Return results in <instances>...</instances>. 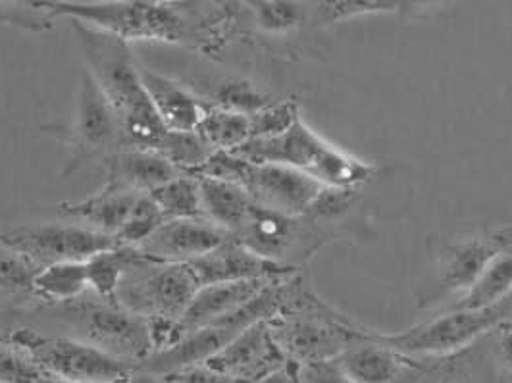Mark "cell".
Segmentation results:
<instances>
[{"label": "cell", "instance_id": "obj_1", "mask_svg": "<svg viewBox=\"0 0 512 383\" xmlns=\"http://www.w3.org/2000/svg\"><path fill=\"white\" fill-rule=\"evenodd\" d=\"M72 29L87 62L85 70L97 81L116 114L122 149L154 151L168 129L154 112L141 79V64L129 43L81 22H72Z\"/></svg>", "mask_w": 512, "mask_h": 383}, {"label": "cell", "instance_id": "obj_2", "mask_svg": "<svg viewBox=\"0 0 512 383\" xmlns=\"http://www.w3.org/2000/svg\"><path fill=\"white\" fill-rule=\"evenodd\" d=\"M27 326L91 345L110 357L137 368L153 355L151 324L129 312L116 299H106L91 289L60 305H39L20 314Z\"/></svg>", "mask_w": 512, "mask_h": 383}, {"label": "cell", "instance_id": "obj_3", "mask_svg": "<svg viewBox=\"0 0 512 383\" xmlns=\"http://www.w3.org/2000/svg\"><path fill=\"white\" fill-rule=\"evenodd\" d=\"M231 153L256 164H280L299 170L316 179L322 187L333 189L360 191L378 172L374 164L324 141L303 120L278 137L249 139Z\"/></svg>", "mask_w": 512, "mask_h": 383}, {"label": "cell", "instance_id": "obj_4", "mask_svg": "<svg viewBox=\"0 0 512 383\" xmlns=\"http://www.w3.org/2000/svg\"><path fill=\"white\" fill-rule=\"evenodd\" d=\"M54 18H70L101 29L122 41H162L187 45L191 41L189 2L158 0H45Z\"/></svg>", "mask_w": 512, "mask_h": 383}, {"label": "cell", "instance_id": "obj_5", "mask_svg": "<svg viewBox=\"0 0 512 383\" xmlns=\"http://www.w3.org/2000/svg\"><path fill=\"white\" fill-rule=\"evenodd\" d=\"M6 330L10 343L45 378L79 383H118L135 372L133 364L64 335L41 332L27 324H8Z\"/></svg>", "mask_w": 512, "mask_h": 383}, {"label": "cell", "instance_id": "obj_6", "mask_svg": "<svg viewBox=\"0 0 512 383\" xmlns=\"http://www.w3.org/2000/svg\"><path fill=\"white\" fill-rule=\"evenodd\" d=\"M191 176L231 181L245 189L256 208L285 216L307 214L322 191L316 179L299 170L280 164H256L233 153L212 154Z\"/></svg>", "mask_w": 512, "mask_h": 383}, {"label": "cell", "instance_id": "obj_7", "mask_svg": "<svg viewBox=\"0 0 512 383\" xmlns=\"http://www.w3.org/2000/svg\"><path fill=\"white\" fill-rule=\"evenodd\" d=\"M507 322H512V293L503 303L486 310L447 308L405 332L374 330V337L405 357H443L476 343Z\"/></svg>", "mask_w": 512, "mask_h": 383}, {"label": "cell", "instance_id": "obj_8", "mask_svg": "<svg viewBox=\"0 0 512 383\" xmlns=\"http://www.w3.org/2000/svg\"><path fill=\"white\" fill-rule=\"evenodd\" d=\"M337 235V228L320 224L307 214L285 216L253 206L231 237L251 253L278 266L307 270L308 260Z\"/></svg>", "mask_w": 512, "mask_h": 383}, {"label": "cell", "instance_id": "obj_9", "mask_svg": "<svg viewBox=\"0 0 512 383\" xmlns=\"http://www.w3.org/2000/svg\"><path fill=\"white\" fill-rule=\"evenodd\" d=\"M197 291L199 283L187 264H166L145 256L120 281L114 299L147 322L178 324Z\"/></svg>", "mask_w": 512, "mask_h": 383}, {"label": "cell", "instance_id": "obj_10", "mask_svg": "<svg viewBox=\"0 0 512 383\" xmlns=\"http://www.w3.org/2000/svg\"><path fill=\"white\" fill-rule=\"evenodd\" d=\"M268 328L283 357L295 366L335 360L353 339L368 332L330 303L303 314L276 316L268 320Z\"/></svg>", "mask_w": 512, "mask_h": 383}, {"label": "cell", "instance_id": "obj_11", "mask_svg": "<svg viewBox=\"0 0 512 383\" xmlns=\"http://www.w3.org/2000/svg\"><path fill=\"white\" fill-rule=\"evenodd\" d=\"M0 241L16 253L26 256L39 270L62 262H87L103 251L118 247L114 237L68 220L0 230Z\"/></svg>", "mask_w": 512, "mask_h": 383}, {"label": "cell", "instance_id": "obj_12", "mask_svg": "<svg viewBox=\"0 0 512 383\" xmlns=\"http://www.w3.org/2000/svg\"><path fill=\"white\" fill-rule=\"evenodd\" d=\"M70 149L72 154L64 168L66 178L83 166L104 160L122 149V133L116 114L87 70L81 72L79 79L76 124L70 137Z\"/></svg>", "mask_w": 512, "mask_h": 383}, {"label": "cell", "instance_id": "obj_13", "mask_svg": "<svg viewBox=\"0 0 512 383\" xmlns=\"http://www.w3.org/2000/svg\"><path fill=\"white\" fill-rule=\"evenodd\" d=\"M287 364V358L283 357L270 333L268 322H258L239 333L218 355L206 362L208 368L233 383H260Z\"/></svg>", "mask_w": 512, "mask_h": 383}, {"label": "cell", "instance_id": "obj_14", "mask_svg": "<svg viewBox=\"0 0 512 383\" xmlns=\"http://www.w3.org/2000/svg\"><path fill=\"white\" fill-rule=\"evenodd\" d=\"M493 332L457 353L443 357H409L405 383H499Z\"/></svg>", "mask_w": 512, "mask_h": 383}, {"label": "cell", "instance_id": "obj_15", "mask_svg": "<svg viewBox=\"0 0 512 383\" xmlns=\"http://www.w3.org/2000/svg\"><path fill=\"white\" fill-rule=\"evenodd\" d=\"M231 235L205 218L166 220L137 249L156 262L187 264L228 241Z\"/></svg>", "mask_w": 512, "mask_h": 383}, {"label": "cell", "instance_id": "obj_16", "mask_svg": "<svg viewBox=\"0 0 512 383\" xmlns=\"http://www.w3.org/2000/svg\"><path fill=\"white\" fill-rule=\"evenodd\" d=\"M199 287L231 281L278 280L299 270L278 266L262 256L251 253L233 237L214 251L187 262Z\"/></svg>", "mask_w": 512, "mask_h": 383}, {"label": "cell", "instance_id": "obj_17", "mask_svg": "<svg viewBox=\"0 0 512 383\" xmlns=\"http://www.w3.org/2000/svg\"><path fill=\"white\" fill-rule=\"evenodd\" d=\"M503 249L505 247L497 237V233L470 235L449 243L439 260V272H437L439 293L459 295V297L464 295L472 287V283L478 280V276L484 272L489 260Z\"/></svg>", "mask_w": 512, "mask_h": 383}, {"label": "cell", "instance_id": "obj_18", "mask_svg": "<svg viewBox=\"0 0 512 383\" xmlns=\"http://www.w3.org/2000/svg\"><path fill=\"white\" fill-rule=\"evenodd\" d=\"M270 281L272 280L231 281L199 287L191 305L174 328V343H178L185 335L208 328L218 320L230 316L235 310L245 307Z\"/></svg>", "mask_w": 512, "mask_h": 383}, {"label": "cell", "instance_id": "obj_19", "mask_svg": "<svg viewBox=\"0 0 512 383\" xmlns=\"http://www.w3.org/2000/svg\"><path fill=\"white\" fill-rule=\"evenodd\" d=\"M335 362L353 383H405L409 374V357L382 345L372 328L353 339Z\"/></svg>", "mask_w": 512, "mask_h": 383}, {"label": "cell", "instance_id": "obj_20", "mask_svg": "<svg viewBox=\"0 0 512 383\" xmlns=\"http://www.w3.org/2000/svg\"><path fill=\"white\" fill-rule=\"evenodd\" d=\"M103 162L106 187L137 195H149L160 185L185 174L164 156L143 149H122L106 156Z\"/></svg>", "mask_w": 512, "mask_h": 383}, {"label": "cell", "instance_id": "obj_21", "mask_svg": "<svg viewBox=\"0 0 512 383\" xmlns=\"http://www.w3.org/2000/svg\"><path fill=\"white\" fill-rule=\"evenodd\" d=\"M141 79L153 103L154 112L158 114L164 128L168 131L197 129L208 103L193 89L185 87L176 79L153 72L147 66H141Z\"/></svg>", "mask_w": 512, "mask_h": 383}, {"label": "cell", "instance_id": "obj_22", "mask_svg": "<svg viewBox=\"0 0 512 383\" xmlns=\"http://www.w3.org/2000/svg\"><path fill=\"white\" fill-rule=\"evenodd\" d=\"M139 197L141 195L137 193L118 191L104 185L95 195L76 203L54 205V210L60 220L74 222L108 237H116L128 222L129 214L133 206L137 205Z\"/></svg>", "mask_w": 512, "mask_h": 383}, {"label": "cell", "instance_id": "obj_23", "mask_svg": "<svg viewBox=\"0 0 512 383\" xmlns=\"http://www.w3.org/2000/svg\"><path fill=\"white\" fill-rule=\"evenodd\" d=\"M203 218L233 235L249 216L253 203L243 187L224 179L197 178Z\"/></svg>", "mask_w": 512, "mask_h": 383}, {"label": "cell", "instance_id": "obj_24", "mask_svg": "<svg viewBox=\"0 0 512 383\" xmlns=\"http://www.w3.org/2000/svg\"><path fill=\"white\" fill-rule=\"evenodd\" d=\"M41 270L0 241V312L22 314L39 307L33 281Z\"/></svg>", "mask_w": 512, "mask_h": 383}, {"label": "cell", "instance_id": "obj_25", "mask_svg": "<svg viewBox=\"0 0 512 383\" xmlns=\"http://www.w3.org/2000/svg\"><path fill=\"white\" fill-rule=\"evenodd\" d=\"M512 293V251L503 249L489 260L472 287L449 308L486 310L503 303Z\"/></svg>", "mask_w": 512, "mask_h": 383}, {"label": "cell", "instance_id": "obj_26", "mask_svg": "<svg viewBox=\"0 0 512 383\" xmlns=\"http://www.w3.org/2000/svg\"><path fill=\"white\" fill-rule=\"evenodd\" d=\"M33 291L41 305H60L74 301L89 291L85 262H62L43 268L35 276Z\"/></svg>", "mask_w": 512, "mask_h": 383}, {"label": "cell", "instance_id": "obj_27", "mask_svg": "<svg viewBox=\"0 0 512 383\" xmlns=\"http://www.w3.org/2000/svg\"><path fill=\"white\" fill-rule=\"evenodd\" d=\"M195 131L214 153H231L251 139V118L208 104Z\"/></svg>", "mask_w": 512, "mask_h": 383}, {"label": "cell", "instance_id": "obj_28", "mask_svg": "<svg viewBox=\"0 0 512 383\" xmlns=\"http://www.w3.org/2000/svg\"><path fill=\"white\" fill-rule=\"evenodd\" d=\"M145 255L137 247H114L85 262L89 289L106 299H114L120 281Z\"/></svg>", "mask_w": 512, "mask_h": 383}, {"label": "cell", "instance_id": "obj_29", "mask_svg": "<svg viewBox=\"0 0 512 383\" xmlns=\"http://www.w3.org/2000/svg\"><path fill=\"white\" fill-rule=\"evenodd\" d=\"M247 16L253 26L264 35H287L297 31L310 20V4L287 0H262L245 2Z\"/></svg>", "mask_w": 512, "mask_h": 383}, {"label": "cell", "instance_id": "obj_30", "mask_svg": "<svg viewBox=\"0 0 512 383\" xmlns=\"http://www.w3.org/2000/svg\"><path fill=\"white\" fill-rule=\"evenodd\" d=\"M149 197L160 208L166 220L203 218L199 179L191 174H183L160 185L153 193H149Z\"/></svg>", "mask_w": 512, "mask_h": 383}, {"label": "cell", "instance_id": "obj_31", "mask_svg": "<svg viewBox=\"0 0 512 383\" xmlns=\"http://www.w3.org/2000/svg\"><path fill=\"white\" fill-rule=\"evenodd\" d=\"M201 99L210 106L230 110L249 118L274 101L270 95L260 91L253 81L241 79V77L222 81L220 85L214 87V91L206 93Z\"/></svg>", "mask_w": 512, "mask_h": 383}, {"label": "cell", "instance_id": "obj_32", "mask_svg": "<svg viewBox=\"0 0 512 383\" xmlns=\"http://www.w3.org/2000/svg\"><path fill=\"white\" fill-rule=\"evenodd\" d=\"M154 153L164 156L181 172L191 174L199 170L214 151L199 137L197 131H166Z\"/></svg>", "mask_w": 512, "mask_h": 383}, {"label": "cell", "instance_id": "obj_33", "mask_svg": "<svg viewBox=\"0 0 512 383\" xmlns=\"http://www.w3.org/2000/svg\"><path fill=\"white\" fill-rule=\"evenodd\" d=\"M403 2H374V0H335L310 4V20L318 27H330L364 14L395 12Z\"/></svg>", "mask_w": 512, "mask_h": 383}, {"label": "cell", "instance_id": "obj_34", "mask_svg": "<svg viewBox=\"0 0 512 383\" xmlns=\"http://www.w3.org/2000/svg\"><path fill=\"white\" fill-rule=\"evenodd\" d=\"M54 14L45 0H0V26L20 27L31 33H47L54 26Z\"/></svg>", "mask_w": 512, "mask_h": 383}, {"label": "cell", "instance_id": "obj_35", "mask_svg": "<svg viewBox=\"0 0 512 383\" xmlns=\"http://www.w3.org/2000/svg\"><path fill=\"white\" fill-rule=\"evenodd\" d=\"M164 222H166V218L153 199L149 195H141L137 205L133 206V210L129 214L128 222L124 224L122 230L118 231L114 241L122 247H139Z\"/></svg>", "mask_w": 512, "mask_h": 383}, {"label": "cell", "instance_id": "obj_36", "mask_svg": "<svg viewBox=\"0 0 512 383\" xmlns=\"http://www.w3.org/2000/svg\"><path fill=\"white\" fill-rule=\"evenodd\" d=\"M299 99H283L272 101L262 110L251 116V139H270L293 128L299 120Z\"/></svg>", "mask_w": 512, "mask_h": 383}, {"label": "cell", "instance_id": "obj_37", "mask_svg": "<svg viewBox=\"0 0 512 383\" xmlns=\"http://www.w3.org/2000/svg\"><path fill=\"white\" fill-rule=\"evenodd\" d=\"M360 193L355 189H333L322 187V191L316 195L314 203L307 210V216L312 220L337 228L339 222L353 210V206L359 203Z\"/></svg>", "mask_w": 512, "mask_h": 383}, {"label": "cell", "instance_id": "obj_38", "mask_svg": "<svg viewBox=\"0 0 512 383\" xmlns=\"http://www.w3.org/2000/svg\"><path fill=\"white\" fill-rule=\"evenodd\" d=\"M41 374L8 339L6 326H0V383H33Z\"/></svg>", "mask_w": 512, "mask_h": 383}, {"label": "cell", "instance_id": "obj_39", "mask_svg": "<svg viewBox=\"0 0 512 383\" xmlns=\"http://www.w3.org/2000/svg\"><path fill=\"white\" fill-rule=\"evenodd\" d=\"M299 383H353L337 366L335 360L297 366Z\"/></svg>", "mask_w": 512, "mask_h": 383}, {"label": "cell", "instance_id": "obj_40", "mask_svg": "<svg viewBox=\"0 0 512 383\" xmlns=\"http://www.w3.org/2000/svg\"><path fill=\"white\" fill-rule=\"evenodd\" d=\"M493 347L499 372L512 376V322L493 330Z\"/></svg>", "mask_w": 512, "mask_h": 383}, {"label": "cell", "instance_id": "obj_41", "mask_svg": "<svg viewBox=\"0 0 512 383\" xmlns=\"http://www.w3.org/2000/svg\"><path fill=\"white\" fill-rule=\"evenodd\" d=\"M166 378L172 383H233L226 376H222L216 370L208 368L206 364L185 368V370L176 372V374H170Z\"/></svg>", "mask_w": 512, "mask_h": 383}, {"label": "cell", "instance_id": "obj_42", "mask_svg": "<svg viewBox=\"0 0 512 383\" xmlns=\"http://www.w3.org/2000/svg\"><path fill=\"white\" fill-rule=\"evenodd\" d=\"M260 383H297V368H295V364H287L283 370Z\"/></svg>", "mask_w": 512, "mask_h": 383}, {"label": "cell", "instance_id": "obj_43", "mask_svg": "<svg viewBox=\"0 0 512 383\" xmlns=\"http://www.w3.org/2000/svg\"><path fill=\"white\" fill-rule=\"evenodd\" d=\"M122 383H172L166 376H158L151 372H143V370H135L131 376H128Z\"/></svg>", "mask_w": 512, "mask_h": 383}, {"label": "cell", "instance_id": "obj_44", "mask_svg": "<svg viewBox=\"0 0 512 383\" xmlns=\"http://www.w3.org/2000/svg\"><path fill=\"white\" fill-rule=\"evenodd\" d=\"M124 382V380H122ZM118 382V383H122ZM33 383H79V382H66V380H56V378H45V376H41V378H37Z\"/></svg>", "mask_w": 512, "mask_h": 383}, {"label": "cell", "instance_id": "obj_45", "mask_svg": "<svg viewBox=\"0 0 512 383\" xmlns=\"http://www.w3.org/2000/svg\"><path fill=\"white\" fill-rule=\"evenodd\" d=\"M295 368H297V366H295ZM297 383H299V380H297Z\"/></svg>", "mask_w": 512, "mask_h": 383}]
</instances>
